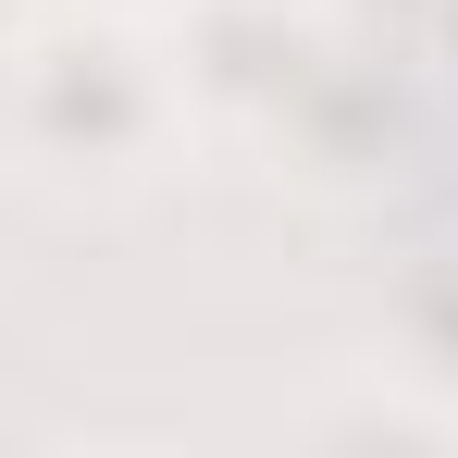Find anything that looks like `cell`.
Wrapping results in <instances>:
<instances>
[{
	"label": "cell",
	"instance_id": "obj_1",
	"mask_svg": "<svg viewBox=\"0 0 458 458\" xmlns=\"http://www.w3.org/2000/svg\"><path fill=\"white\" fill-rule=\"evenodd\" d=\"M199 137L211 124H199V87H186L174 25L50 0L0 50V174L25 199H50V211H124Z\"/></svg>",
	"mask_w": 458,
	"mask_h": 458
},
{
	"label": "cell",
	"instance_id": "obj_2",
	"mask_svg": "<svg viewBox=\"0 0 458 458\" xmlns=\"http://www.w3.org/2000/svg\"><path fill=\"white\" fill-rule=\"evenodd\" d=\"M298 434H322V446H458V396L396 372V360H360L347 384H322L298 409Z\"/></svg>",
	"mask_w": 458,
	"mask_h": 458
},
{
	"label": "cell",
	"instance_id": "obj_3",
	"mask_svg": "<svg viewBox=\"0 0 458 458\" xmlns=\"http://www.w3.org/2000/svg\"><path fill=\"white\" fill-rule=\"evenodd\" d=\"M384 360L458 396V235L421 248V260L396 273V298H384Z\"/></svg>",
	"mask_w": 458,
	"mask_h": 458
},
{
	"label": "cell",
	"instance_id": "obj_4",
	"mask_svg": "<svg viewBox=\"0 0 458 458\" xmlns=\"http://www.w3.org/2000/svg\"><path fill=\"white\" fill-rule=\"evenodd\" d=\"M75 13H137V25H174L186 0H75Z\"/></svg>",
	"mask_w": 458,
	"mask_h": 458
}]
</instances>
